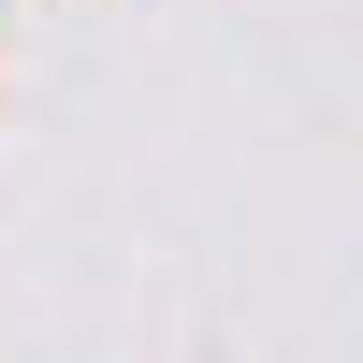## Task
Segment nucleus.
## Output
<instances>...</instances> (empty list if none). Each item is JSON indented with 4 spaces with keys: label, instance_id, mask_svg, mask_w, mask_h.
I'll list each match as a JSON object with an SVG mask.
<instances>
[]
</instances>
